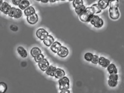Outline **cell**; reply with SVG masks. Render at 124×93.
I'll list each match as a JSON object with an SVG mask.
<instances>
[{
	"mask_svg": "<svg viewBox=\"0 0 124 93\" xmlns=\"http://www.w3.org/2000/svg\"><path fill=\"white\" fill-rule=\"evenodd\" d=\"M109 16L112 20H117L120 16V13L117 8H110L109 10Z\"/></svg>",
	"mask_w": 124,
	"mask_h": 93,
	"instance_id": "obj_4",
	"label": "cell"
},
{
	"mask_svg": "<svg viewBox=\"0 0 124 93\" xmlns=\"http://www.w3.org/2000/svg\"><path fill=\"white\" fill-rule=\"evenodd\" d=\"M86 7L85 6L83 5H82L76 8H75V11L77 13V14L79 16L81 13H82L83 12H84L85 9H86Z\"/></svg>",
	"mask_w": 124,
	"mask_h": 93,
	"instance_id": "obj_22",
	"label": "cell"
},
{
	"mask_svg": "<svg viewBox=\"0 0 124 93\" xmlns=\"http://www.w3.org/2000/svg\"><path fill=\"white\" fill-rule=\"evenodd\" d=\"M41 53V51L37 47L32 48L31 51V54L33 58H35L38 55Z\"/></svg>",
	"mask_w": 124,
	"mask_h": 93,
	"instance_id": "obj_16",
	"label": "cell"
},
{
	"mask_svg": "<svg viewBox=\"0 0 124 93\" xmlns=\"http://www.w3.org/2000/svg\"><path fill=\"white\" fill-rule=\"evenodd\" d=\"M108 84L109 86H110L111 87H115L117 85L118 81L109 80L108 81Z\"/></svg>",
	"mask_w": 124,
	"mask_h": 93,
	"instance_id": "obj_28",
	"label": "cell"
},
{
	"mask_svg": "<svg viewBox=\"0 0 124 93\" xmlns=\"http://www.w3.org/2000/svg\"><path fill=\"white\" fill-rule=\"evenodd\" d=\"M90 8L94 14H98L100 13L102 11L98 4H94L92 5Z\"/></svg>",
	"mask_w": 124,
	"mask_h": 93,
	"instance_id": "obj_21",
	"label": "cell"
},
{
	"mask_svg": "<svg viewBox=\"0 0 124 93\" xmlns=\"http://www.w3.org/2000/svg\"><path fill=\"white\" fill-rule=\"evenodd\" d=\"M24 13L25 16H29L35 13V10L34 8L32 6H29L24 10Z\"/></svg>",
	"mask_w": 124,
	"mask_h": 93,
	"instance_id": "obj_20",
	"label": "cell"
},
{
	"mask_svg": "<svg viewBox=\"0 0 124 93\" xmlns=\"http://www.w3.org/2000/svg\"><path fill=\"white\" fill-rule=\"evenodd\" d=\"M107 70L108 71L109 74H117L118 71L116 69V65L114 64H110L109 66L107 67Z\"/></svg>",
	"mask_w": 124,
	"mask_h": 93,
	"instance_id": "obj_17",
	"label": "cell"
},
{
	"mask_svg": "<svg viewBox=\"0 0 124 93\" xmlns=\"http://www.w3.org/2000/svg\"><path fill=\"white\" fill-rule=\"evenodd\" d=\"M93 57V54L91 53H87L84 55V59L87 61L91 62L92 59Z\"/></svg>",
	"mask_w": 124,
	"mask_h": 93,
	"instance_id": "obj_26",
	"label": "cell"
},
{
	"mask_svg": "<svg viewBox=\"0 0 124 93\" xmlns=\"http://www.w3.org/2000/svg\"><path fill=\"white\" fill-rule=\"evenodd\" d=\"M94 15L91 10L90 7H87L86 8L85 10L79 15V18L80 20L84 22H90V20Z\"/></svg>",
	"mask_w": 124,
	"mask_h": 93,
	"instance_id": "obj_1",
	"label": "cell"
},
{
	"mask_svg": "<svg viewBox=\"0 0 124 93\" xmlns=\"http://www.w3.org/2000/svg\"><path fill=\"white\" fill-rule=\"evenodd\" d=\"M59 0H49V1L50 2H51V3H53V2H55L57 1H58Z\"/></svg>",
	"mask_w": 124,
	"mask_h": 93,
	"instance_id": "obj_36",
	"label": "cell"
},
{
	"mask_svg": "<svg viewBox=\"0 0 124 93\" xmlns=\"http://www.w3.org/2000/svg\"><path fill=\"white\" fill-rule=\"evenodd\" d=\"M49 35L48 32L43 28H39L36 32V35L40 40H43Z\"/></svg>",
	"mask_w": 124,
	"mask_h": 93,
	"instance_id": "obj_5",
	"label": "cell"
},
{
	"mask_svg": "<svg viewBox=\"0 0 124 93\" xmlns=\"http://www.w3.org/2000/svg\"></svg>",
	"mask_w": 124,
	"mask_h": 93,
	"instance_id": "obj_42",
	"label": "cell"
},
{
	"mask_svg": "<svg viewBox=\"0 0 124 93\" xmlns=\"http://www.w3.org/2000/svg\"><path fill=\"white\" fill-rule=\"evenodd\" d=\"M98 63L104 68H107L110 64V61L104 57H99Z\"/></svg>",
	"mask_w": 124,
	"mask_h": 93,
	"instance_id": "obj_10",
	"label": "cell"
},
{
	"mask_svg": "<svg viewBox=\"0 0 124 93\" xmlns=\"http://www.w3.org/2000/svg\"><path fill=\"white\" fill-rule=\"evenodd\" d=\"M69 1H73L74 0H69Z\"/></svg>",
	"mask_w": 124,
	"mask_h": 93,
	"instance_id": "obj_41",
	"label": "cell"
},
{
	"mask_svg": "<svg viewBox=\"0 0 124 93\" xmlns=\"http://www.w3.org/2000/svg\"><path fill=\"white\" fill-rule=\"evenodd\" d=\"M7 90V85L4 82H0V93H5Z\"/></svg>",
	"mask_w": 124,
	"mask_h": 93,
	"instance_id": "obj_23",
	"label": "cell"
},
{
	"mask_svg": "<svg viewBox=\"0 0 124 93\" xmlns=\"http://www.w3.org/2000/svg\"><path fill=\"white\" fill-rule=\"evenodd\" d=\"M2 3H3V0H0V7L1 5V4H2Z\"/></svg>",
	"mask_w": 124,
	"mask_h": 93,
	"instance_id": "obj_37",
	"label": "cell"
},
{
	"mask_svg": "<svg viewBox=\"0 0 124 93\" xmlns=\"http://www.w3.org/2000/svg\"><path fill=\"white\" fill-rule=\"evenodd\" d=\"M62 46L61 43H60L59 42L56 41L51 45V46H50V49L52 52H53L54 53H58Z\"/></svg>",
	"mask_w": 124,
	"mask_h": 93,
	"instance_id": "obj_11",
	"label": "cell"
},
{
	"mask_svg": "<svg viewBox=\"0 0 124 93\" xmlns=\"http://www.w3.org/2000/svg\"><path fill=\"white\" fill-rule=\"evenodd\" d=\"M34 58L35 61L36 62L39 63V62H40L41 60H42L43 59H44V56L43 54H42V53H41V54L38 55V56H37L36 57H35Z\"/></svg>",
	"mask_w": 124,
	"mask_h": 93,
	"instance_id": "obj_29",
	"label": "cell"
},
{
	"mask_svg": "<svg viewBox=\"0 0 124 93\" xmlns=\"http://www.w3.org/2000/svg\"><path fill=\"white\" fill-rule=\"evenodd\" d=\"M56 69H57V68L51 65V66H50L49 67V68L47 69V70H46V73L48 75H49L50 76L54 77L55 72V71Z\"/></svg>",
	"mask_w": 124,
	"mask_h": 93,
	"instance_id": "obj_19",
	"label": "cell"
},
{
	"mask_svg": "<svg viewBox=\"0 0 124 93\" xmlns=\"http://www.w3.org/2000/svg\"><path fill=\"white\" fill-rule=\"evenodd\" d=\"M90 22L96 28H101L104 25L103 20L97 15H94L91 18Z\"/></svg>",
	"mask_w": 124,
	"mask_h": 93,
	"instance_id": "obj_2",
	"label": "cell"
},
{
	"mask_svg": "<svg viewBox=\"0 0 124 93\" xmlns=\"http://www.w3.org/2000/svg\"><path fill=\"white\" fill-rule=\"evenodd\" d=\"M22 0H12L13 4L16 6H18Z\"/></svg>",
	"mask_w": 124,
	"mask_h": 93,
	"instance_id": "obj_33",
	"label": "cell"
},
{
	"mask_svg": "<svg viewBox=\"0 0 124 93\" xmlns=\"http://www.w3.org/2000/svg\"><path fill=\"white\" fill-rule=\"evenodd\" d=\"M59 88L61 90H68L70 88V80L67 77H64L59 80Z\"/></svg>",
	"mask_w": 124,
	"mask_h": 93,
	"instance_id": "obj_3",
	"label": "cell"
},
{
	"mask_svg": "<svg viewBox=\"0 0 124 93\" xmlns=\"http://www.w3.org/2000/svg\"><path fill=\"white\" fill-rule=\"evenodd\" d=\"M61 0V1H64V0Z\"/></svg>",
	"mask_w": 124,
	"mask_h": 93,
	"instance_id": "obj_40",
	"label": "cell"
},
{
	"mask_svg": "<svg viewBox=\"0 0 124 93\" xmlns=\"http://www.w3.org/2000/svg\"><path fill=\"white\" fill-rule=\"evenodd\" d=\"M38 16L36 13L27 17V20L28 22L31 25H34L38 21Z\"/></svg>",
	"mask_w": 124,
	"mask_h": 93,
	"instance_id": "obj_7",
	"label": "cell"
},
{
	"mask_svg": "<svg viewBox=\"0 0 124 93\" xmlns=\"http://www.w3.org/2000/svg\"><path fill=\"white\" fill-rule=\"evenodd\" d=\"M17 52L23 58H25L27 57L28 53L27 51L22 46H19L17 48Z\"/></svg>",
	"mask_w": 124,
	"mask_h": 93,
	"instance_id": "obj_15",
	"label": "cell"
},
{
	"mask_svg": "<svg viewBox=\"0 0 124 93\" xmlns=\"http://www.w3.org/2000/svg\"><path fill=\"white\" fill-rule=\"evenodd\" d=\"M37 0V1H40V0Z\"/></svg>",
	"mask_w": 124,
	"mask_h": 93,
	"instance_id": "obj_39",
	"label": "cell"
},
{
	"mask_svg": "<svg viewBox=\"0 0 124 93\" xmlns=\"http://www.w3.org/2000/svg\"><path fill=\"white\" fill-rule=\"evenodd\" d=\"M30 3L28 0H22L18 6L20 9L22 10H24L30 6Z\"/></svg>",
	"mask_w": 124,
	"mask_h": 93,
	"instance_id": "obj_18",
	"label": "cell"
},
{
	"mask_svg": "<svg viewBox=\"0 0 124 93\" xmlns=\"http://www.w3.org/2000/svg\"><path fill=\"white\" fill-rule=\"evenodd\" d=\"M11 8V5H10L7 2H4L0 7V11L5 14H8Z\"/></svg>",
	"mask_w": 124,
	"mask_h": 93,
	"instance_id": "obj_8",
	"label": "cell"
},
{
	"mask_svg": "<svg viewBox=\"0 0 124 93\" xmlns=\"http://www.w3.org/2000/svg\"><path fill=\"white\" fill-rule=\"evenodd\" d=\"M65 72L63 70L60 68H58L56 69L55 72V75H54V77L56 79H61L63 77H65Z\"/></svg>",
	"mask_w": 124,
	"mask_h": 93,
	"instance_id": "obj_13",
	"label": "cell"
},
{
	"mask_svg": "<svg viewBox=\"0 0 124 93\" xmlns=\"http://www.w3.org/2000/svg\"><path fill=\"white\" fill-rule=\"evenodd\" d=\"M69 52L68 48L64 46H62L60 50L57 53L58 55L62 58L66 57L69 54Z\"/></svg>",
	"mask_w": 124,
	"mask_h": 93,
	"instance_id": "obj_9",
	"label": "cell"
},
{
	"mask_svg": "<svg viewBox=\"0 0 124 93\" xmlns=\"http://www.w3.org/2000/svg\"><path fill=\"white\" fill-rule=\"evenodd\" d=\"M16 9L17 8H16L15 7H12L11 8V9H10V11L9 12V13H8V15L10 17H14V16L15 15V12H16Z\"/></svg>",
	"mask_w": 124,
	"mask_h": 93,
	"instance_id": "obj_31",
	"label": "cell"
},
{
	"mask_svg": "<svg viewBox=\"0 0 124 93\" xmlns=\"http://www.w3.org/2000/svg\"><path fill=\"white\" fill-rule=\"evenodd\" d=\"M44 44L48 47H50L54 42V39L51 35H48L43 40Z\"/></svg>",
	"mask_w": 124,
	"mask_h": 93,
	"instance_id": "obj_12",
	"label": "cell"
},
{
	"mask_svg": "<svg viewBox=\"0 0 124 93\" xmlns=\"http://www.w3.org/2000/svg\"><path fill=\"white\" fill-rule=\"evenodd\" d=\"M109 80H111L118 81V75L117 74H110V75L109 76Z\"/></svg>",
	"mask_w": 124,
	"mask_h": 93,
	"instance_id": "obj_32",
	"label": "cell"
},
{
	"mask_svg": "<svg viewBox=\"0 0 124 93\" xmlns=\"http://www.w3.org/2000/svg\"><path fill=\"white\" fill-rule=\"evenodd\" d=\"M60 93H70V91L69 90V89H68V90H61V92Z\"/></svg>",
	"mask_w": 124,
	"mask_h": 93,
	"instance_id": "obj_34",
	"label": "cell"
},
{
	"mask_svg": "<svg viewBox=\"0 0 124 93\" xmlns=\"http://www.w3.org/2000/svg\"><path fill=\"white\" fill-rule=\"evenodd\" d=\"M108 0L109 2H110L111 1H112V0Z\"/></svg>",
	"mask_w": 124,
	"mask_h": 93,
	"instance_id": "obj_38",
	"label": "cell"
},
{
	"mask_svg": "<svg viewBox=\"0 0 124 93\" xmlns=\"http://www.w3.org/2000/svg\"><path fill=\"white\" fill-rule=\"evenodd\" d=\"M99 57L97 55H93V58L92 59L91 62L95 64H97L99 63Z\"/></svg>",
	"mask_w": 124,
	"mask_h": 93,
	"instance_id": "obj_30",
	"label": "cell"
},
{
	"mask_svg": "<svg viewBox=\"0 0 124 93\" xmlns=\"http://www.w3.org/2000/svg\"><path fill=\"white\" fill-rule=\"evenodd\" d=\"M38 66L42 71H46L50 66V64L47 59H44L38 63Z\"/></svg>",
	"mask_w": 124,
	"mask_h": 93,
	"instance_id": "obj_6",
	"label": "cell"
},
{
	"mask_svg": "<svg viewBox=\"0 0 124 93\" xmlns=\"http://www.w3.org/2000/svg\"><path fill=\"white\" fill-rule=\"evenodd\" d=\"M119 5L118 0H113L109 2L110 8H117Z\"/></svg>",
	"mask_w": 124,
	"mask_h": 93,
	"instance_id": "obj_25",
	"label": "cell"
},
{
	"mask_svg": "<svg viewBox=\"0 0 124 93\" xmlns=\"http://www.w3.org/2000/svg\"><path fill=\"white\" fill-rule=\"evenodd\" d=\"M23 15V12H22V10L21 9H16V12L15 14V15L14 16V18L15 19H19Z\"/></svg>",
	"mask_w": 124,
	"mask_h": 93,
	"instance_id": "obj_27",
	"label": "cell"
},
{
	"mask_svg": "<svg viewBox=\"0 0 124 93\" xmlns=\"http://www.w3.org/2000/svg\"><path fill=\"white\" fill-rule=\"evenodd\" d=\"M98 4L101 10H104L109 5V2L107 0H99Z\"/></svg>",
	"mask_w": 124,
	"mask_h": 93,
	"instance_id": "obj_14",
	"label": "cell"
},
{
	"mask_svg": "<svg viewBox=\"0 0 124 93\" xmlns=\"http://www.w3.org/2000/svg\"><path fill=\"white\" fill-rule=\"evenodd\" d=\"M83 0H74L73 1V5L75 8H76L82 5H83Z\"/></svg>",
	"mask_w": 124,
	"mask_h": 93,
	"instance_id": "obj_24",
	"label": "cell"
},
{
	"mask_svg": "<svg viewBox=\"0 0 124 93\" xmlns=\"http://www.w3.org/2000/svg\"><path fill=\"white\" fill-rule=\"evenodd\" d=\"M40 1L42 3H46L49 1V0H40Z\"/></svg>",
	"mask_w": 124,
	"mask_h": 93,
	"instance_id": "obj_35",
	"label": "cell"
}]
</instances>
